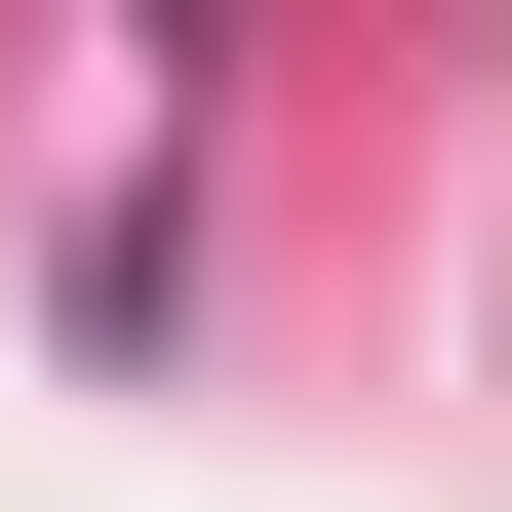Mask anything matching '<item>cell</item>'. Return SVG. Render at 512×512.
<instances>
[{
  "label": "cell",
  "mask_w": 512,
  "mask_h": 512,
  "mask_svg": "<svg viewBox=\"0 0 512 512\" xmlns=\"http://www.w3.org/2000/svg\"><path fill=\"white\" fill-rule=\"evenodd\" d=\"M197 40H237V0H158V79H197Z\"/></svg>",
  "instance_id": "1"
}]
</instances>
